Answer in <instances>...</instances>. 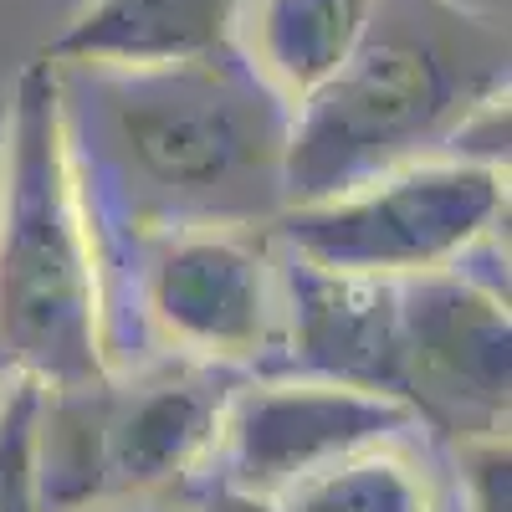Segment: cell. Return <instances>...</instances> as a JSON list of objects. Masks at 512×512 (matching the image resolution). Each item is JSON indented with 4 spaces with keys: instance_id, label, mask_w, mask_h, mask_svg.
<instances>
[{
    "instance_id": "obj_1",
    "label": "cell",
    "mask_w": 512,
    "mask_h": 512,
    "mask_svg": "<svg viewBox=\"0 0 512 512\" xmlns=\"http://www.w3.org/2000/svg\"><path fill=\"white\" fill-rule=\"evenodd\" d=\"M77 180L108 282L139 241L185 226H272L287 210V108L241 57L190 67H57Z\"/></svg>"
},
{
    "instance_id": "obj_2",
    "label": "cell",
    "mask_w": 512,
    "mask_h": 512,
    "mask_svg": "<svg viewBox=\"0 0 512 512\" xmlns=\"http://www.w3.org/2000/svg\"><path fill=\"white\" fill-rule=\"evenodd\" d=\"M507 57V21L492 11L466 0H379L354 57L287 118V205L441 159L456 128L507 93Z\"/></svg>"
},
{
    "instance_id": "obj_3",
    "label": "cell",
    "mask_w": 512,
    "mask_h": 512,
    "mask_svg": "<svg viewBox=\"0 0 512 512\" xmlns=\"http://www.w3.org/2000/svg\"><path fill=\"white\" fill-rule=\"evenodd\" d=\"M113 374V282L77 180L62 72L36 57L0 118V379L72 390Z\"/></svg>"
},
{
    "instance_id": "obj_4",
    "label": "cell",
    "mask_w": 512,
    "mask_h": 512,
    "mask_svg": "<svg viewBox=\"0 0 512 512\" xmlns=\"http://www.w3.org/2000/svg\"><path fill=\"white\" fill-rule=\"evenodd\" d=\"M118 328L144 354L226 374H267L282 338V256L267 226H185L139 241L113 267ZM118 369V364H113Z\"/></svg>"
},
{
    "instance_id": "obj_5",
    "label": "cell",
    "mask_w": 512,
    "mask_h": 512,
    "mask_svg": "<svg viewBox=\"0 0 512 512\" xmlns=\"http://www.w3.org/2000/svg\"><path fill=\"white\" fill-rule=\"evenodd\" d=\"M507 169L466 159H420L379 180L338 190L308 205H287L267 226L272 241L328 272L410 282L461 267L472 251L502 236Z\"/></svg>"
},
{
    "instance_id": "obj_6",
    "label": "cell",
    "mask_w": 512,
    "mask_h": 512,
    "mask_svg": "<svg viewBox=\"0 0 512 512\" xmlns=\"http://www.w3.org/2000/svg\"><path fill=\"white\" fill-rule=\"evenodd\" d=\"M400 400L441 441L502 431L512 405L507 277L466 256L400 282Z\"/></svg>"
},
{
    "instance_id": "obj_7",
    "label": "cell",
    "mask_w": 512,
    "mask_h": 512,
    "mask_svg": "<svg viewBox=\"0 0 512 512\" xmlns=\"http://www.w3.org/2000/svg\"><path fill=\"white\" fill-rule=\"evenodd\" d=\"M405 431H420V425L395 395L303 374H241L226 400L210 487L277 502L297 482L318 477L323 466Z\"/></svg>"
},
{
    "instance_id": "obj_8",
    "label": "cell",
    "mask_w": 512,
    "mask_h": 512,
    "mask_svg": "<svg viewBox=\"0 0 512 512\" xmlns=\"http://www.w3.org/2000/svg\"><path fill=\"white\" fill-rule=\"evenodd\" d=\"M241 374L144 354L103 384V482L108 502L185 507L210 487L226 400Z\"/></svg>"
},
{
    "instance_id": "obj_9",
    "label": "cell",
    "mask_w": 512,
    "mask_h": 512,
    "mask_svg": "<svg viewBox=\"0 0 512 512\" xmlns=\"http://www.w3.org/2000/svg\"><path fill=\"white\" fill-rule=\"evenodd\" d=\"M277 256L282 338L267 374H303L400 400V282L328 272L282 246Z\"/></svg>"
},
{
    "instance_id": "obj_10",
    "label": "cell",
    "mask_w": 512,
    "mask_h": 512,
    "mask_svg": "<svg viewBox=\"0 0 512 512\" xmlns=\"http://www.w3.org/2000/svg\"><path fill=\"white\" fill-rule=\"evenodd\" d=\"M241 0H88L52 41V67H190L236 57Z\"/></svg>"
},
{
    "instance_id": "obj_11",
    "label": "cell",
    "mask_w": 512,
    "mask_h": 512,
    "mask_svg": "<svg viewBox=\"0 0 512 512\" xmlns=\"http://www.w3.org/2000/svg\"><path fill=\"white\" fill-rule=\"evenodd\" d=\"M379 0H241L236 57L292 113L344 67Z\"/></svg>"
},
{
    "instance_id": "obj_12",
    "label": "cell",
    "mask_w": 512,
    "mask_h": 512,
    "mask_svg": "<svg viewBox=\"0 0 512 512\" xmlns=\"http://www.w3.org/2000/svg\"><path fill=\"white\" fill-rule=\"evenodd\" d=\"M282 512H441V487L420 431L374 441L277 497Z\"/></svg>"
},
{
    "instance_id": "obj_13",
    "label": "cell",
    "mask_w": 512,
    "mask_h": 512,
    "mask_svg": "<svg viewBox=\"0 0 512 512\" xmlns=\"http://www.w3.org/2000/svg\"><path fill=\"white\" fill-rule=\"evenodd\" d=\"M36 415L41 384L6 379L0 390V512H47L36 472Z\"/></svg>"
},
{
    "instance_id": "obj_14",
    "label": "cell",
    "mask_w": 512,
    "mask_h": 512,
    "mask_svg": "<svg viewBox=\"0 0 512 512\" xmlns=\"http://www.w3.org/2000/svg\"><path fill=\"white\" fill-rule=\"evenodd\" d=\"M456 512H512V441L502 431H477L446 441Z\"/></svg>"
},
{
    "instance_id": "obj_15",
    "label": "cell",
    "mask_w": 512,
    "mask_h": 512,
    "mask_svg": "<svg viewBox=\"0 0 512 512\" xmlns=\"http://www.w3.org/2000/svg\"><path fill=\"white\" fill-rule=\"evenodd\" d=\"M185 512H282V507L267 502V497L231 492V487H200V492L185 502Z\"/></svg>"
},
{
    "instance_id": "obj_16",
    "label": "cell",
    "mask_w": 512,
    "mask_h": 512,
    "mask_svg": "<svg viewBox=\"0 0 512 512\" xmlns=\"http://www.w3.org/2000/svg\"><path fill=\"white\" fill-rule=\"evenodd\" d=\"M88 512H185V507H164V502H103Z\"/></svg>"
},
{
    "instance_id": "obj_17",
    "label": "cell",
    "mask_w": 512,
    "mask_h": 512,
    "mask_svg": "<svg viewBox=\"0 0 512 512\" xmlns=\"http://www.w3.org/2000/svg\"><path fill=\"white\" fill-rule=\"evenodd\" d=\"M0 390H6V379H0Z\"/></svg>"
}]
</instances>
